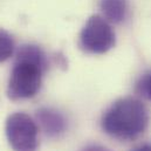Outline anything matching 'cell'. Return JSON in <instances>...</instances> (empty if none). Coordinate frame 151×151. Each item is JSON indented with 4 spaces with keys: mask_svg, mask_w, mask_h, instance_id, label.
I'll list each match as a JSON object with an SVG mask.
<instances>
[{
    "mask_svg": "<svg viewBox=\"0 0 151 151\" xmlns=\"http://www.w3.org/2000/svg\"><path fill=\"white\" fill-rule=\"evenodd\" d=\"M149 121V111L139 100L124 97L117 100L103 114L101 127L114 138L129 141L142 135Z\"/></svg>",
    "mask_w": 151,
    "mask_h": 151,
    "instance_id": "cell-1",
    "label": "cell"
},
{
    "mask_svg": "<svg viewBox=\"0 0 151 151\" xmlns=\"http://www.w3.org/2000/svg\"><path fill=\"white\" fill-rule=\"evenodd\" d=\"M45 70L38 65L25 60H15L8 78L6 94L9 100H28L39 93Z\"/></svg>",
    "mask_w": 151,
    "mask_h": 151,
    "instance_id": "cell-2",
    "label": "cell"
},
{
    "mask_svg": "<svg viewBox=\"0 0 151 151\" xmlns=\"http://www.w3.org/2000/svg\"><path fill=\"white\" fill-rule=\"evenodd\" d=\"M5 134L8 144L14 151H35L38 149V125L27 114H11L5 123Z\"/></svg>",
    "mask_w": 151,
    "mask_h": 151,
    "instance_id": "cell-3",
    "label": "cell"
},
{
    "mask_svg": "<svg viewBox=\"0 0 151 151\" xmlns=\"http://www.w3.org/2000/svg\"><path fill=\"white\" fill-rule=\"evenodd\" d=\"M115 32L101 15H91L80 33L81 48L90 54H104L115 46Z\"/></svg>",
    "mask_w": 151,
    "mask_h": 151,
    "instance_id": "cell-4",
    "label": "cell"
},
{
    "mask_svg": "<svg viewBox=\"0 0 151 151\" xmlns=\"http://www.w3.org/2000/svg\"><path fill=\"white\" fill-rule=\"evenodd\" d=\"M39 125L49 137H56L67 129V119L59 110L49 107H42L37 111Z\"/></svg>",
    "mask_w": 151,
    "mask_h": 151,
    "instance_id": "cell-5",
    "label": "cell"
},
{
    "mask_svg": "<svg viewBox=\"0 0 151 151\" xmlns=\"http://www.w3.org/2000/svg\"><path fill=\"white\" fill-rule=\"evenodd\" d=\"M100 8L106 20L118 24L127 17L128 2L127 0H100Z\"/></svg>",
    "mask_w": 151,
    "mask_h": 151,
    "instance_id": "cell-6",
    "label": "cell"
},
{
    "mask_svg": "<svg viewBox=\"0 0 151 151\" xmlns=\"http://www.w3.org/2000/svg\"><path fill=\"white\" fill-rule=\"evenodd\" d=\"M15 60H25L35 63L45 72L48 69V58L46 53L35 45H22L17 52Z\"/></svg>",
    "mask_w": 151,
    "mask_h": 151,
    "instance_id": "cell-7",
    "label": "cell"
},
{
    "mask_svg": "<svg viewBox=\"0 0 151 151\" xmlns=\"http://www.w3.org/2000/svg\"><path fill=\"white\" fill-rule=\"evenodd\" d=\"M14 40L12 35L0 28V63L7 61L14 53Z\"/></svg>",
    "mask_w": 151,
    "mask_h": 151,
    "instance_id": "cell-8",
    "label": "cell"
},
{
    "mask_svg": "<svg viewBox=\"0 0 151 151\" xmlns=\"http://www.w3.org/2000/svg\"><path fill=\"white\" fill-rule=\"evenodd\" d=\"M138 91L147 99L151 100V73H148L143 76L137 83Z\"/></svg>",
    "mask_w": 151,
    "mask_h": 151,
    "instance_id": "cell-9",
    "label": "cell"
},
{
    "mask_svg": "<svg viewBox=\"0 0 151 151\" xmlns=\"http://www.w3.org/2000/svg\"><path fill=\"white\" fill-rule=\"evenodd\" d=\"M82 151H110L108 148L102 147V145H89Z\"/></svg>",
    "mask_w": 151,
    "mask_h": 151,
    "instance_id": "cell-10",
    "label": "cell"
},
{
    "mask_svg": "<svg viewBox=\"0 0 151 151\" xmlns=\"http://www.w3.org/2000/svg\"><path fill=\"white\" fill-rule=\"evenodd\" d=\"M132 151H151V143H144L142 145H138Z\"/></svg>",
    "mask_w": 151,
    "mask_h": 151,
    "instance_id": "cell-11",
    "label": "cell"
}]
</instances>
